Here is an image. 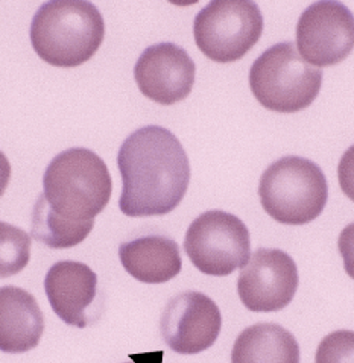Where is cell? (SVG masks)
I'll return each instance as SVG.
<instances>
[{"label": "cell", "mask_w": 354, "mask_h": 363, "mask_svg": "<svg viewBox=\"0 0 354 363\" xmlns=\"http://www.w3.org/2000/svg\"><path fill=\"white\" fill-rule=\"evenodd\" d=\"M117 166L123 181L119 207L130 218L167 215L179 206L190 183L184 147L157 125L140 128L126 138Z\"/></svg>", "instance_id": "6da1fadb"}, {"label": "cell", "mask_w": 354, "mask_h": 363, "mask_svg": "<svg viewBox=\"0 0 354 363\" xmlns=\"http://www.w3.org/2000/svg\"><path fill=\"white\" fill-rule=\"evenodd\" d=\"M29 35L43 61L55 67H78L101 48L105 23L92 2L52 0L38 8Z\"/></svg>", "instance_id": "7a4b0ae2"}, {"label": "cell", "mask_w": 354, "mask_h": 363, "mask_svg": "<svg viewBox=\"0 0 354 363\" xmlns=\"http://www.w3.org/2000/svg\"><path fill=\"white\" fill-rule=\"evenodd\" d=\"M43 198L61 219L94 220L109 206L113 181L104 160L90 149L72 147L58 154L43 175Z\"/></svg>", "instance_id": "3957f363"}, {"label": "cell", "mask_w": 354, "mask_h": 363, "mask_svg": "<svg viewBox=\"0 0 354 363\" xmlns=\"http://www.w3.org/2000/svg\"><path fill=\"white\" fill-rule=\"evenodd\" d=\"M259 196L262 207L274 220L284 225H306L327 204V178L307 158L283 157L263 172Z\"/></svg>", "instance_id": "277c9868"}, {"label": "cell", "mask_w": 354, "mask_h": 363, "mask_svg": "<svg viewBox=\"0 0 354 363\" xmlns=\"http://www.w3.org/2000/svg\"><path fill=\"white\" fill-rule=\"evenodd\" d=\"M323 85V70L299 57L294 43L266 49L250 70V87L265 108L297 113L312 104Z\"/></svg>", "instance_id": "5b68a950"}, {"label": "cell", "mask_w": 354, "mask_h": 363, "mask_svg": "<svg viewBox=\"0 0 354 363\" xmlns=\"http://www.w3.org/2000/svg\"><path fill=\"white\" fill-rule=\"evenodd\" d=\"M263 32V16L251 0H213L193 21L199 50L214 62H234L255 46Z\"/></svg>", "instance_id": "8992f818"}, {"label": "cell", "mask_w": 354, "mask_h": 363, "mask_svg": "<svg viewBox=\"0 0 354 363\" xmlns=\"http://www.w3.org/2000/svg\"><path fill=\"white\" fill-rule=\"evenodd\" d=\"M184 250L198 271L225 277L248 263L250 231L238 216L222 210H210L190 223Z\"/></svg>", "instance_id": "52a82bcc"}, {"label": "cell", "mask_w": 354, "mask_h": 363, "mask_svg": "<svg viewBox=\"0 0 354 363\" xmlns=\"http://www.w3.org/2000/svg\"><path fill=\"white\" fill-rule=\"evenodd\" d=\"M297 48L318 69L344 61L354 49V16L341 2H315L297 25Z\"/></svg>", "instance_id": "ba28073f"}, {"label": "cell", "mask_w": 354, "mask_h": 363, "mask_svg": "<svg viewBox=\"0 0 354 363\" xmlns=\"http://www.w3.org/2000/svg\"><path fill=\"white\" fill-rule=\"evenodd\" d=\"M294 259L282 250H257L239 275L238 292L251 312H278L294 300L298 289Z\"/></svg>", "instance_id": "9c48e42d"}, {"label": "cell", "mask_w": 354, "mask_h": 363, "mask_svg": "<svg viewBox=\"0 0 354 363\" xmlns=\"http://www.w3.org/2000/svg\"><path fill=\"white\" fill-rule=\"evenodd\" d=\"M160 327L170 350L178 354H198L216 342L222 315L207 295L184 292L167 303Z\"/></svg>", "instance_id": "30bf717a"}, {"label": "cell", "mask_w": 354, "mask_h": 363, "mask_svg": "<svg viewBox=\"0 0 354 363\" xmlns=\"http://www.w3.org/2000/svg\"><path fill=\"white\" fill-rule=\"evenodd\" d=\"M195 62L174 43L149 46L137 60L134 78L143 96L160 105L184 101L195 84Z\"/></svg>", "instance_id": "8fae6325"}, {"label": "cell", "mask_w": 354, "mask_h": 363, "mask_svg": "<svg viewBox=\"0 0 354 363\" xmlns=\"http://www.w3.org/2000/svg\"><path fill=\"white\" fill-rule=\"evenodd\" d=\"M52 311L67 325L85 328L94 321L98 275L79 262H58L45 279Z\"/></svg>", "instance_id": "7c38bea8"}, {"label": "cell", "mask_w": 354, "mask_h": 363, "mask_svg": "<svg viewBox=\"0 0 354 363\" xmlns=\"http://www.w3.org/2000/svg\"><path fill=\"white\" fill-rule=\"evenodd\" d=\"M45 318L37 300L16 286L0 287V351L20 354L40 344Z\"/></svg>", "instance_id": "4fadbf2b"}, {"label": "cell", "mask_w": 354, "mask_h": 363, "mask_svg": "<svg viewBox=\"0 0 354 363\" xmlns=\"http://www.w3.org/2000/svg\"><path fill=\"white\" fill-rule=\"evenodd\" d=\"M119 257L125 271L133 279L148 284L170 281L182 268L177 242L158 234L142 236L121 245Z\"/></svg>", "instance_id": "5bb4252c"}, {"label": "cell", "mask_w": 354, "mask_h": 363, "mask_svg": "<svg viewBox=\"0 0 354 363\" xmlns=\"http://www.w3.org/2000/svg\"><path fill=\"white\" fill-rule=\"evenodd\" d=\"M231 363H299V347L286 328L260 323L245 328L236 339Z\"/></svg>", "instance_id": "9a60e30c"}, {"label": "cell", "mask_w": 354, "mask_h": 363, "mask_svg": "<svg viewBox=\"0 0 354 363\" xmlns=\"http://www.w3.org/2000/svg\"><path fill=\"white\" fill-rule=\"evenodd\" d=\"M94 220L73 223L61 219L53 213L43 195L38 198L37 204L32 210L31 234L35 240L46 245L53 250H66L77 247L89 236L93 230Z\"/></svg>", "instance_id": "2e32d148"}, {"label": "cell", "mask_w": 354, "mask_h": 363, "mask_svg": "<svg viewBox=\"0 0 354 363\" xmlns=\"http://www.w3.org/2000/svg\"><path fill=\"white\" fill-rule=\"evenodd\" d=\"M31 259V238L18 227L0 222V279L23 271Z\"/></svg>", "instance_id": "e0dca14e"}, {"label": "cell", "mask_w": 354, "mask_h": 363, "mask_svg": "<svg viewBox=\"0 0 354 363\" xmlns=\"http://www.w3.org/2000/svg\"><path fill=\"white\" fill-rule=\"evenodd\" d=\"M315 363H354V332L338 330L326 336L316 350Z\"/></svg>", "instance_id": "ac0fdd59"}, {"label": "cell", "mask_w": 354, "mask_h": 363, "mask_svg": "<svg viewBox=\"0 0 354 363\" xmlns=\"http://www.w3.org/2000/svg\"><path fill=\"white\" fill-rule=\"evenodd\" d=\"M338 178L342 191L354 202V145L350 146L341 158Z\"/></svg>", "instance_id": "d6986e66"}, {"label": "cell", "mask_w": 354, "mask_h": 363, "mask_svg": "<svg viewBox=\"0 0 354 363\" xmlns=\"http://www.w3.org/2000/svg\"><path fill=\"white\" fill-rule=\"evenodd\" d=\"M338 247L344 260L345 272L354 280V222L341 231Z\"/></svg>", "instance_id": "ffe728a7"}, {"label": "cell", "mask_w": 354, "mask_h": 363, "mask_svg": "<svg viewBox=\"0 0 354 363\" xmlns=\"http://www.w3.org/2000/svg\"><path fill=\"white\" fill-rule=\"evenodd\" d=\"M9 179H11V164L8 162V158L5 157V154L0 151V196L5 194Z\"/></svg>", "instance_id": "44dd1931"}, {"label": "cell", "mask_w": 354, "mask_h": 363, "mask_svg": "<svg viewBox=\"0 0 354 363\" xmlns=\"http://www.w3.org/2000/svg\"><path fill=\"white\" fill-rule=\"evenodd\" d=\"M162 357L163 354H142V356H131V359L134 362L131 363H162Z\"/></svg>", "instance_id": "7402d4cb"}]
</instances>
